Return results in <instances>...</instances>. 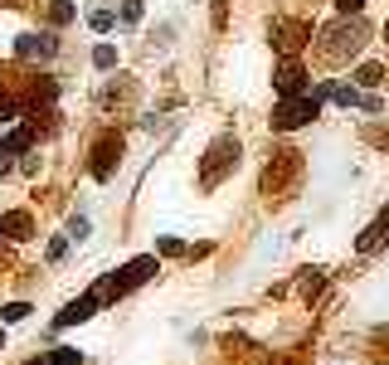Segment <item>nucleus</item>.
<instances>
[{
    "instance_id": "f257e3e1",
    "label": "nucleus",
    "mask_w": 389,
    "mask_h": 365,
    "mask_svg": "<svg viewBox=\"0 0 389 365\" xmlns=\"http://www.w3.org/2000/svg\"><path fill=\"white\" fill-rule=\"evenodd\" d=\"M316 113H321V98L302 93V98H287L278 113H273V127H278V132H292V127H306Z\"/></svg>"
},
{
    "instance_id": "f03ea898",
    "label": "nucleus",
    "mask_w": 389,
    "mask_h": 365,
    "mask_svg": "<svg viewBox=\"0 0 389 365\" xmlns=\"http://www.w3.org/2000/svg\"><path fill=\"white\" fill-rule=\"evenodd\" d=\"M306 39H311V29H306V25H297V20H273V44H278L287 58L297 54Z\"/></svg>"
},
{
    "instance_id": "7ed1b4c3",
    "label": "nucleus",
    "mask_w": 389,
    "mask_h": 365,
    "mask_svg": "<svg viewBox=\"0 0 389 365\" xmlns=\"http://www.w3.org/2000/svg\"><path fill=\"white\" fill-rule=\"evenodd\" d=\"M273 83H278L282 98H302V93H306V68L297 63V58H287L278 73H273Z\"/></svg>"
},
{
    "instance_id": "20e7f679",
    "label": "nucleus",
    "mask_w": 389,
    "mask_h": 365,
    "mask_svg": "<svg viewBox=\"0 0 389 365\" xmlns=\"http://www.w3.org/2000/svg\"><path fill=\"white\" fill-rule=\"evenodd\" d=\"M117 156H122V137H117V132H108V137L98 141V151H93V175H98V180H108Z\"/></svg>"
},
{
    "instance_id": "39448f33",
    "label": "nucleus",
    "mask_w": 389,
    "mask_h": 365,
    "mask_svg": "<svg viewBox=\"0 0 389 365\" xmlns=\"http://www.w3.org/2000/svg\"><path fill=\"white\" fill-rule=\"evenodd\" d=\"M98 307H103V302H98V292H83L78 302H68V307L54 317V327H78V322H88V317H93Z\"/></svg>"
},
{
    "instance_id": "423d86ee",
    "label": "nucleus",
    "mask_w": 389,
    "mask_h": 365,
    "mask_svg": "<svg viewBox=\"0 0 389 365\" xmlns=\"http://www.w3.org/2000/svg\"><path fill=\"white\" fill-rule=\"evenodd\" d=\"M234 156H239V146H234L229 137H224V141H214V151H209V161H204V185H214V180H219V170L229 166Z\"/></svg>"
},
{
    "instance_id": "0eeeda50",
    "label": "nucleus",
    "mask_w": 389,
    "mask_h": 365,
    "mask_svg": "<svg viewBox=\"0 0 389 365\" xmlns=\"http://www.w3.org/2000/svg\"><path fill=\"white\" fill-rule=\"evenodd\" d=\"M58 44H54V34H20V44H15V54L20 58H49Z\"/></svg>"
},
{
    "instance_id": "6e6552de",
    "label": "nucleus",
    "mask_w": 389,
    "mask_h": 365,
    "mask_svg": "<svg viewBox=\"0 0 389 365\" xmlns=\"http://www.w3.org/2000/svg\"><path fill=\"white\" fill-rule=\"evenodd\" d=\"M0 234H10V239H29V234H34V220H29L25 210H10V215L0 220Z\"/></svg>"
},
{
    "instance_id": "1a4fd4ad",
    "label": "nucleus",
    "mask_w": 389,
    "mask_h": 365,
    "mask_svg": "<svg viewBox=\"0 0 389 365\" xmlns=\"http://www.w3.org/2000/svg\"><path fill=\"white\" fill-rule=\"evenodd\" d=\"M29 146H34V132H29V127H15L10 137L0 141V151H5V156H15V151H29Z\"/></svg>"
},
{
    "instance_id": "9d476101",
    "label": "nucleus",
    "mask_w": 389,
    "mask_h": 365,
    "mask_svg": "<svg viewBox=\"0 0 389 365\" xmlns=\"http://www.w3.org/2000/svg\"><path fill=\"white\" fill-rule=\"evenodd\" d=\"M385 234H389V229H385V220H380V225H370V229L361 234V253H375L380 244H385Z\"/></svg>"
},
{
    "instance_id": "9b49d317",
    "label": "nucleus",
    "mask_w": 389,
    "mask_h": 365,
    "mask_svg": "<svg viewBox=\"0 0 389 365\" xmlns=\"http://www.w3.org/2000/svg\"><path fill=\"white\" fill-rule=\"evenodd\" d=\"M73 15H78V10H73V0H49V20H54V25H68Z\"/></svg>"
},
{
    "instance_id": "f8f14e48",
    "label": "nucleus",
    "mask_w": 389,
    "mask_h": 365,
    "mask_svg": "<svg viewBox=\"0 0 389 365\" xmlns=\"http://www.w3.org/2000/svg\"><path fill=\"white\" fill-rule=\"evenodd\" d=\"M380 78H385V68H380V63H361V73H356V83H361V88H375Z\"/></svg>"
},
{
    "instance_id": "ddd939ff",
    "label": "nucleus",
    "mask_w": 389,
    "mask_h": 365,
    "mask_svg": "<svg viewBox=\"0 0 389 365\" xmlns=\"http://www.w3.org/2000/svg\"><path fill=\"white\" fill-rule=\"evenodd\" d=\"M88 25L98 29V34H108V29L117 25V15H112V10H93V15H88Z\"/></svg>"
},
{
    "instance_id": "4468645a",
    "label": "nucleus",
    "mask_w": 389,
    "mask_h": 365,
    "mask_svg": "<svg viewBox=\"0 0 389 365\" xmlns=\"http://www.w3.org/2000/svg\"><path fill=\"white\" fill-rule=\"evenodd\" d=\"M326 93H331L341 108H361V93H356V88H326Z\"/></svg>"
},
{
    "instance_id": "2eb2a0df",
    "label": "nucleus",
    "mask_w": 389,
    "mask_h": 365,
    "mask_svg": "<svg viewBox=\"0 0 389 365\" xmlns=\"http://www.w3.org/2000/svg\"><path fill=\"white\" fill-rule=\"evenodd\" d=\"M29 317V302H10V307H0V322H25Z\"/></svg>"
},
{
    "instance_id": "dca6fc26",
    "label": "nucleus",
    "mask_w": 389,
    "mask_h": 365,
    "mask_svg": "<svg viewBox=\"0 0 389 365\" xmlns=\"http://www.w3.org/2000/svg\"><path fill=\"white\" fill-rule=\"evenodd\" d=\"M93 63H98V68H112V63H117V49H112V44H98V49H93Z\"/></svg>"
},
{
    "instance_id": "f3484780",
    "label": "nucleus",
    "mask_w": 389,
    "mask_h": 365,
    "mask_svg": "<svg viewBox=\"0 0 389 365\" xmlns=\"http://www.w3.org/2000/svg\"><path fill=\"white\" fill-rule=\"evenodd\" d=\"M49 365H83V356H78V351H68V346H58L54 356H49Z\"/></svg>"
},
{
    "instance_id": "a211bd4d",
    "label": "nucleus",
    "mask_w": 389,
    "mask_h": 365,
    "mask_svg": "<svg viewBox=\"0 0 389 365\" xmlns=\"http://www.w3.org/2000/svg\"><path fill=\"white\" fill-rule=\"evenodd\" d=\"M88 239V220L78 215V220H68V244H83Z\"/></svg>"
},
{
    "instance_id": "6ab92c4d",
    "label": "nucleus",
    "mask_w": 389,
    "mask_h": 365,
    "mask_svg": "<svg viewBox=\"0 0 389 365\" xmlns=\"http://www.w3.org/2000/svg\"><path fill=\"white\" fill-rule=\"evenodd\" d=\"M10 117H20V103L10 93H0V122H10Z\"/></svg>"
},
{
    "instance_id": "aec40b11",
    "label": "nucleus",
    "mask_w": 389,
    "mask_h": 365,
    "mask_svg": "<svg viewBox=\"0 0 389 365\" xmlns=\"http://www.w3.org/2000/svg\"><path fill=\"white\" fill-rule=\"evenodd\" d=\"M122 20L137 25V20H141V0H122Z\"/></svg>"
},
{
    "instance_id": "412c9836",
    "label": "nucleus",
    "mask_w": 389,
    "mask_h": 365,
    "mask_svg": "<svg viewBox=\"0 0 389 365\" xmlns=\"http://www.w3.org/2000/svg\"><path fill=\"white\" fill-rule=\"evenodd\" d=\"M63 253H68V234H63V239H54V244H49V263H58Z\"/></svg>"
},
{
    "instance_id": "4be33fe9",
    "label": "nucleus",
    "mask_w": 389,
    "mask_h": 365,
    "mask_svg": "<svg viewBox=\"0 0 389 365\" xmlns=\"http://www.w3.org/2000/svg\"><path fill=\"white\" fill-rule=\"evenodd\" d=\"M161 253H166V258H180L185 244H180V239H161Z\"/></svg>"
},
{
    "instance_id": "5701e85b",
    "label": "nucleus",
    "mask_w": 389,
    "mask_h": 365,
    "mask_svg": "<svg viewBox=\"0 0 389 365\" xmlns=\"http://www.w3.org/2000/svg\"><path fill=\"white\" fill-rule=\"evenodd\" d=\"M336 10H341V15H361L365 0H336Z\"/></svg>"
},
{
    "instance_id": "b1692460",
    "label": "nucleus",
    "mask_w": 389,
    "mask_h": 365,
    "mask_svg": "<svg viewBox=\"0 0 389 365\" xmlns=\"http://www.w3.org/2000/svg\"><path fill=\"white\" fill-rule=\"evenodd\" d=\"M316 292H321V273H311V278L302 282V297H316Z\"/></svg>"
},
{
    "instance_id": "393cba45",
    "label": "nucleus",
    "mask_w": 389,
    "mask_h": 365,
    "mask_svg": "<svg viewBox=\"0 0 389 365\" xmlns=\"http://www.w3.org/2000/svg\"><path fill=\"white\" fill-rule=\"evenodd\" d=\"M0 351H5V331H0Z\"/></svg>"
},
{
    "instance_id": "a878e982",
    "label": "nucleus",
    "mask_w": 389,
    "mask_h": 365,
    "mask_svg": "<svg viewBox=\"0 0 389 365\" xmlns=\"http://www.w3.org/2000/svg\"><path fill=\"white\" fill-rule=\"evenodd\" d=\"M29 365H49V361H29Z\"/></svg>"
},
{
    "instance_id": "bb28decb",
    "label": "nucleus",
    "mask_w": 389,
    "mask_h": 365,
    "mask_svg": "<svg viewBox=\"0 0 389 365\" xmlns=\"http://www.w3.org/2000/svg\"><path fill=\"white\" fill-rule=\"evenodd\" d=\"M385 39H389V20H385Z\"/></svg>"
},
{
    "instance_id": "cd10ccee",
    "label": "nucleus",
    "mask_w": 389,
    "mask_h": 365,
    "mask_svg": "<svg viewBox=\"0 0 389 365\" xmlns=\"http://www.w3.org/2000/svg\"><path fill=\"white\" fill-rule=\"evenodd\" d=\"M385 341H389V331H385Z\"/></svg>"
}]
</instances>
